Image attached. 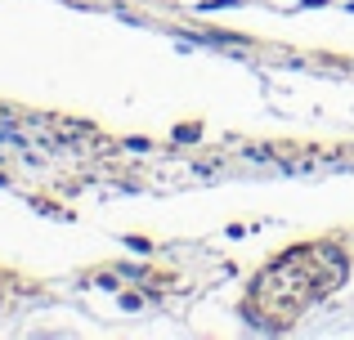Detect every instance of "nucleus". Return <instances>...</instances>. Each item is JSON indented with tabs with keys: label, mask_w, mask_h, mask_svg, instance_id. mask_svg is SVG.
<instances>
[]
</instances>
